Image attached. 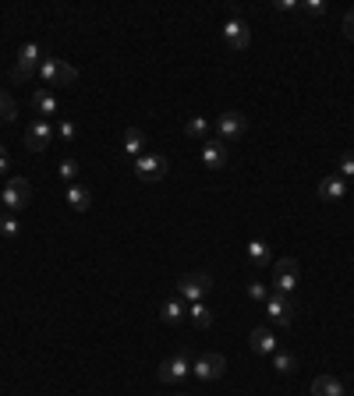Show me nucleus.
Returning <instances> with one entry per match:
<instances>
[{"label":"nucleus","instance_id":"obj_1","mask_svg":"<svg viewBox=\"0 0 354 396\" xmlns=\"http://www.w3.org/2000/svg\"><path fill=\"white\" fill-rule=\"evenodd\" d=\"M132 166H135V177H139L142 184H156V181L167 177L170 159H167L163 152H142L139 159H132Z\"/></svg>","mask_w":354,"mask_h":396},{"label":"nucleus","instance_id":"obj_15","mask_svg":"<svg viewBox=\"0 0 354 396\" xmlns=\"http://www.w3.org/2000/svg\"><path fill=\"white\" fill-rule=\"evenodd\" d=\"M32 110L39 113L43 121H50L53 113L61 110V103H57V96H53L50 89H36V92H32Z\"/></svg>","mask_w":354,"mask_h":396},{"label":"nucleus","instance_id":"obj_25","mask_svg":"<svg viewBox=\"0 0 354 396\" xmlns=\"http://www.w3.org/2000/svg\"><path fill=\"white\" fill-rule=\"evenodd\" d=\"M273 368H276L280 375H290L294 368H298V358H294L290 351H276V354H273Z\"/></svg>","mask_w":354,"mask_h":396},{"label":"nucleus","instance_id":"obj_24","mask_svg":"<svg viewBox=\"0 0 354 396\" xmlns=\"http://www.w3.org/2000/svg\"><path fill=\"white\" fill-rule=\"evenodd\" d=\"M188 318H192V322H195L199 329H209V325H213V311H209V308H206L202 301H195V305L188 308Z\"/></svg>","mask_w":354,"mask_h":396},{"label":"nucleus","instance_id":"obj_18","mask_svg":"<svg viewBox=\"0 0 354 396\" xmlns=\"http://www.w3.org/2000/svg\"><path fill=\"white\" fill-rule=\"evenodd\" d=\"M248 344H252V351H255V354H269V358L280 351V347H276V336H273L269 329H262V325H259V329H252V339H248Z\"/></svg>","mask_w":354,"mask_h":396},{"label":"nucleus","instance_id":"obj_30","mask_svg":"<svg viewBox=\"0 0 354 396\" xmlns=\"http://www.w3.org/2000/svg\"><path fill=\"white\" fill-rule=\"evenodd\" d=\"M57 135H61L64 142H71V138L78 135V124H75V121H61V124H57Z\"/></svg>","mask_w":354,"mask_h":396},{"label":"nucleus","instance_id":"obj_17","mask_svg":"<svg viewBox=\"0 0 354 396\" xmlns=\"http://www.w3.org/2000/svg\"><path fill=\"white\" fill-rule=\"evenodd\" d=\"M312 396H347L344 382L337 375H316L312 379Z\"/></svg>","mask_w":354,"mask_h":396},{"label":"nucleus","instance_id":"obj_31","mask_svg":"<svg viewBox=\"0 0 354 396\" xmlns=\"http://www.w3.org/2000/svg\"><path fill=\"white\" fill-rule=\"evenodd\" d=\"M305 11H309V15H326V0H309Z\"/></svg>","mask_w":354,"mask_h":396},{"label":"nucleus","instance_id":"obj_13","mask_svg":"<svg viewBox=\"0 0 354 396\" xmlns=\"http://www.w3.org/2000/svg\"><path fill=\"white\" fill-rule=\"evenodd\" d=\"M227 142H220V138H206L202 142V163H206V170H223L227 166Z\"/></svg>","mask_w":354,"mask_h":396},{"label":"nucleus","instance_id":"obj_29","mask_svg":"<svg viewBox=\"0 0 354 396\" xmlns=\"http://www.w3.org/2000/svg\"><path fill=\"white\" fill-rule=\"evenodd\" d=\"M248 298H252V301H262V305H266V301H269V291H266V283L252 279V283H248Z\"/></svg>","mask_w":354,"mask_h":396},{"label":"nucleus","instance_id":"obj_26","mask_svg":"<svg viewBox=\"0 0 354 396\" xmlns=\"http://www.w3.org/2000/svg\"><path fill=\"white\" fill-rule=\"evenodd\" d=\"M22 234V223L15 219V216H0V237H8V241H15Z\"/></svg>","mask_w":354,"mask_h":396},{"label":"nucleus","instance_id":"obj_11","mask_svg":"<svg viewBox=\"0 0 354 396\" xmlns=\"http://www.w3.org/2000/svg\"><path fill=\"white\" fill-rule=\"evenodd\" d=\"M266 318H269L273 325H290V322H294V305H290V298L269 294V301H266Z\"/></svg>","mask_w":354,"mask_h":396},{"label":"nucleus","instance_id":"obj_35","mask_svg":"<svg viewBox=\"0 0 354 396\" xmlns=\"http://www.w3.org/2000/svg\"><path fill=\"white\" fill-rule=\"evenodd\" d=\"M181 396H192V393H181Z\"/></svg>","mask_w":354,"mask_h":396},{"label":"nucleus","instance_id":"obj_28","mask_svg":"<svg viewBox=\"0 0 354 396\" xmlns=\"http://www.w3.org/2000/svg\"><path fill=\"white\" fill-rule=\"evenodd\" d=\"M57 174H61V181L75 184V177H78V159H61V166H57Z\"/></svg>","mask_w":354,"mask_h":396},{"label":"nucleus","instance_id":"obj_19","mask_svg":"<svg viewBox=\"0 0 354 396\" xmlns=\"http://www.w3.org/2000/svg\"><path fill=\"white\" fill-rule=\"evenodd\" d=\"M121 152H125V156H132V159H139V156L146 152V135H142L139 128H128V131H125V138H121Z\"/></svg>","mask_w":354,"mask_h":396},{"label":"nucleus","instance_id":"obj_27","mask_svg":"<svg viewBox=\"0 0 354 396\" xmlns=\"http://www.w3.org/2000/svg\"><path fill=\"white\" fill-rule=\"evenodd\" d=\"M337 174H340L344 181H351V177H354V149L340 152V163H337Z\"/></svg>","mask_w":354,"mask_h":396},{"label":"nucleus","instance_id":"obj_22","mask_svg":"<svg viewBox=\"0 0 354 396\" xmlns=\"http://www.w3.org/2000/svg\"><path fill=\"white\" fill-rule=\"evenodd\" d=\"M18 121V103L0 89V124H15Z\"/></svg>","mask_w":354,"mask_h":396},{"label":"nucleus","instance_id":"obj_2","mask_svg":"<svg viewBox=\"0 0 354 396\" xmlns=\"http://www.w3.org/2000/svg\"><path fill=\"white\" fill-rule=\"evenodd\" d=\"M0 202L8 205V212H25L32 205V184L25 177H8L4 191H0Z\"/></svg>","mask_w":354,"mask_h":396},{"label":"nucleus","instance_id":"obj_7","mask_svg":"<svg viewBox=\"0 0 354 396\" xmlns=\"http://www.w3.org/2000/svg\"><path fill=\"white\" fill-rule=\"evenodd\" d=\"M245 128H248L245 113L227 110V113H220V121H216V138H220V142H238V138L245 135Z\"/></svg>","mask_w":354,"mask_h":396},{"label":"nucleus","instance_id":"obj_6","mask_svg":"<svg viewBox=\"0 0 354 396\" xmlns=\"http://www.w3.org/2000/svg\"><path fill=\"white\" fill-rule=\"evenodd\" d=\"M209 287H213V276L209 272H188L181 283H177V294L195 305V301H202L209 294Z\"/></svg>","mask_w":354,"mask_h":396},{"label":"nucleus","instance_id":"obj_20","mask_svg":"<svg viewBox=\"0 0 354 396\" xmlns=\"http://www.w3.org/2000/svg\"><path fill=\"white\" fill-rule=\"evenodd\" d=\"M68 205H71L75 212H85V209L92 205V191H89L85 184H71V188H68Z\"/></svg>","mask_w":354,"mask_h":396},{"label":"nucleus","instance_id":"obj_10","mask_svg":"<svg viewBox=\"0 0 354 396\" xmlns=\"http://www.w3.org/2000/svg\"><path fill=\"white\" fill-rule=\"evenodd\" d=\"M223 43L230 46V50H248V43H252V29L234 15V18H227L223 22Z\"/></svg>","mask_w":354,"mask_h":396},{"label":"nucleus","instance_id":"obj_4","mask_svg":"<svg viewBox=\"0 0 354 396\" xmlns=\"http://www.w3.org/2000/svg\"><path fill=\"white\" fill-rule=\"evenodd\" d=\"M39 64H43V50H39V43H25V46L18 50V61H15V68H11V78H15V82H29V78L36 75Z\"/></svg>","mask_w":354,"mask_h":396},{"label":"nucleus","instance_id":"obj_5","mask_svg":"<svg viewBox=\"0 0 354 396\" xmlns=\"http://www.w3.org/2000/svg\"><path fill=\"white\" fill-rule=\"evenodd\" d=\"M156 375H160V382H167V386L188 379V375H192V358H188V351H177L174 358H167V361L160 365Z\"/></svg>","mask_w":354,"mask_h":396},{"label":"nucleus","instance_id":"obj_16","mask_svg":"<svg viewBox=\"0 0 354 396\" xmlns=\"http://www.w3.org/2000/svg\"><path fill=\"white\" fill-rule=\"evenodd\" d=\"M344 195H347V181L340 174H330V177L319 181V198L323 202H340Z\"/></svg>","mask_w":354,"mask_h":396},{"label":"nucleus","instance_id":"obj_9","mask_svg":"<svg viewBox=\"0 0 354 396\" xmlns=\"http://www.w3.org/2000/svg\"><path fill=\"white\" fill-rule=\"evenodd\" d=\"M223 372H227V358L223 354H202V358L192 361V375L202 379V382H216V379H223Z\"/></svg>","mask_w":354,"mask_h":396},{"label":"nucleus","instance_id":"obj_33","mask_svg":"<svg viewBox=\"0 0 354 396\" xmlns=\"http://www.w3.org/2000/svg\"><path fill=\"white\" fill-rule=\"evenodd\" d=\"M8 170H11V152L0 145V174H8Z\"/></svg>","mask_w":354,"mask_h":396},{"label":"nucleus","instance_id":"obj_8","mask_svg":"<svg viewBox=\"0 0 354 396\" xmlns=\"http://www.w3.org/2000/svg\"><path fill=\"white\" fill-rule=\"evenodd\" d=\"M273 287H276V294H283V298L294 294V287H298V258H280V262H276Z\"/></svg>","mask_w":354,"mask_h":396},{"label":"nucleus","instance_id":"obj_32","mask_svg":"<svg viewBox=\"0 0 354 396\" xmlns=\"http://www.w3.org/2000/svg\"><path fill=\"white\" fill-rule=\"evenodd\" d=\"M344 36L354 43V11H347V15H344Z\"/></svg>","mask_w":354,"mask_h":396},{"label":"nucleus","instance_id":"obj_21","mask_svg":"<svg viewBox=\"0 0 354 396\" xmlns=\"http://www.w3.org/2000/svg\"><path fill=\"white\" fill-rule=\"evenodd\" d=\"M209 128H213V124L202 117V113H192V117H188V124H185V135H188V138H199V142H206V138H209Z\"/></svg>","mask_w":354,"mask_h":396},{"label":"nucleus","instance_id":"obj_3","mask_svg":"<svg viewBox=\"0 0 354 396\" xmlns=\"http://www.w3.org/2000/svg\"><path fill=\"white\" fill-rule=\"evenodd\" d=\"M39 78H43L46 85H75V82H78V71H75L71 64H64L61 57H43Z\"/></svg>","mask_w":354,"mask_h":396},{"label":"nucleus","instance_id":"obj_14","mask_svg":"<svg viewBox=\"0 0 354 396\" xmlns=\"http://www.w3.org/2000/svg\"><path fill=\"white\" fill-rule=\"evenodd\" d=\"M185 318H188V308H185L181 298H167V301L160 305V322H163V325H181Z\"/></svg>","mask_w":354,"mask_h":396},{"label":"nucleus","instance_id":"obj_23","mask_svg":"<svg viewBox=\"0 0 354 396\" xmlns=\"http://www.w3.org/2000/svg\"><path fill=\"white\" fill-rule=\"evenodd\" d=\"M269 255H273V251H269L266 241H252V244H248V262H252V265H269Z\"/></svg>","mask_w":354,"mask_h":396},{"label":"nucleus","instance_id":"obj_34","mask_svg":"<svg viewBox=\"0 0 354 396\" xmlns=\"http://www.w3.org/2000/svg\"><path fill=\"white\" fill-rule=\"evenodd\" d=\"M298 8V0H276V11H294Z\"/></svg>","mask_w":354,"mask_h":396},{"label":"nucleus","instance_id":"obj_12","mask_svg":"<svg viewBox=\"0 0 354 396\" xmlns=\"http://www.w3.org/2000/svg\"><path fill=\"white\" fill-rule=\"evenodd\" d=\"M50 138H53V128H50V121H32L29 124V131H25V145H29V152H43L46 145H50Z\"/></svg>","mask_w":354,"mask_h":396}]
</instances>
